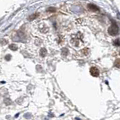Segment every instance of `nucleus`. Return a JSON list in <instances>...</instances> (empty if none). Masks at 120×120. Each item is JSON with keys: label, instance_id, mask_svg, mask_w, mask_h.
<instances>
[{"label": "nucleus", "instance_id": "3", "mask_svg": "<svg viewBox=\"0 0 120 120\" xmlns=\"http://www.w3.org/2000/svg\"><path fill=\"white\" fill-rule=\"evenodd\" d=\"M88 9L91 10V11H98V7H96L94 5L90 4V5H88Z\"/></svg>", "mask_w": 120, "mask_h": 120}, {"label": "nucleus", "instance_id": "9", "mask_svg": "<svg viewBox=\"0 0 120 120\" xmlns=\"http://www.w3.org/2000/svg\"><path fill=\"white\" fill-rule=\"evenodd\" d=\"M38 16V14L37 15H32V16H30V18H29V20H33V19H35L36 18L35 17H37Z\"/></svg>", "mask_w": 120, "mask_h": 120}, {"label": "nucleus", "instance_id": "1", "mask_svg": "<svg viewBox=\"0 0 120 120\" xmlns=\"http://www.w3.org/2000/svg\"><path fill=\"white\" fill-rule=\"evenodd\" d=\"M119 33V27L116 23L112 22V25L109 27L108 29V33L111 36H116Z\"/></svg>", "mask_w": 120, "mask_h": 120}, {"label": "nucleus", "instance_id": "11", "mask_svg": "<svg viewBox=\"0 0 120 120\" xmlns=\"http://www.w3.org/2000/svg\"><path fill=\"white\" fill-rule=\"evenodd\" d=\"M119 54H120V52H119Z\"/></svg>", "mask_w": 120, "mask_h": 120}, {"label": "nucleus", "instance_id": "4", "mask_svg": "<svg viewBox=\"0 0 120 120\" xmlns=\"http://www.w3.org/2000/svg\"><path fill=\"white\" fill-rule=\"evenodd\" d=\"M39 54H40V55L42 56V57H45V56L46 55V54H47V51H46V49H44V48H42V49H41Z\"/></svg>", "mask_w": 120, "mask_h": 120}, {"label": "nucleus", "instance_id": "5", "mask_svg": "<svg viewBox=\"0 0 120 120\" xmlns=\"http://www.w3.org/2000/svg\"><path fill=\"white\" fill-rule=\"evenodd\" d=\"M9 49L13 50V51H16L17 49H18V46H17L15 44H11V45L9 46Z\"/></svg>", "mask_w": 120, "mask_h": 120}, {"label": "nucleus", "instance_id": "10", "mask_svg": "<svg viewBox=\"0 0 120 120\" xmlns=\"http://www.w3.org/2000/svg\"><path fill=\"white\" fill-rule=\"evenodd\" d=\"M48 11H51V12H54V11H56V9L54 8H50L48 9Z\"/></svg>", "mask_w": 120, "mask_h": 120}, {"label": "nucleus", "instance_id": "6", "mask_svg": "<svg viewBox=\"0 0 120 120\" xmlns=\"http://www.w3.org/2000/svg\"><path fill=\"white\" fill-rule=\"evenodd\" d=\"M115 66L118 68H120V59L118 58V59H116L115 60Z\"/></svg>", "mask_w": 120, "mask_h": 120}, {"label": "nucleus", "instance_id": "7", "mask_svg": "<svg viewBox=\"0 0 120 120\" xmlns=\"http://www.w3.org/2000/svg\"><path fill=\"white\" fill-rule=\"evenodd\" d=\"M113 45L116 46H120V39H117L113 42Z\"/></svg>", "mask_w": 120, "mask_h": 120}, {"label": "nucleus", "instance_id": "8", "mask_svg": "<svg viewBox=\"0 0 120 120\" xmlns=\"http://www.w3.org/2000/svg\"><path fill=\"white\" fill-rule=\"evenodd\" d=\"M82 53H83L84 55H87V54L89 53V50L88 49H84L82 50Z\"/></svg>", "mask_w": 120, "mask_h": 120}, {"label": "nucleus", "instance_id": "2", "mask_svg": "<svg viewBox=\"0 0 120 120\" xmlns=\"http://www.w3.org/2000/svg\"><path fill=\"white\" fill-rule=\"evenodd\" d=\"M90 73L92 76H94V77H98L99 76V74H100V71L98 69L97 67H91L90 69Z\"/></svg>", "mask_w": 120, "mask_h": 120}]
</instances>
